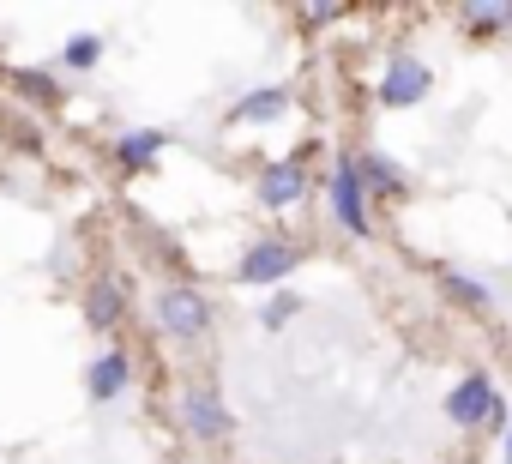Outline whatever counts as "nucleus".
I'll return each instance as SVG.
<instances>
[{
    "instance_id": "16",
    "label": "nucleus",
    "mask_w": 512,
    "mask_h": 464,
    "mask_svg": "<svg viewBox=\"0 0 512 464\" xmlns=\"http://www.w3.org/2000/svg\"><path fill=\"white\" fill-rule=\"evenodd\" d=\"M452 290H458V296H464V302H470V308H482V302H488V296H482V290H476V284H470V278H452Z\"/></svg>"
},
{
    "instance_id": "15",
    "label": "nucleus",
    "mask_w": 512,
    "mask_h": 464,
    "mask_svg": "<svg viewBox=\"0 0 512 464\" xmlns=\"http://www.w3.org/2000/svg\"><path fill=\"white\" fill-rule=\"evenodd\" d=\"M296 308H302V302H296V296H278V302H272V308H266V332H278V326H284V320H296Z\"/></svg>"
},
{
    "instance_id": "17",
    "label": "nucleus",
    "mask_w": 512,
    "mask_h": 464,
    "mask_svg": "<svg viewBox=\"0 0 512 464\" xmlns=\"http://www.w3.org/2000/svg\"><path fill=\"white\" fill-rule=\"evenodd\" d=\"M506 464H512V428H506Z\"/></svg>"
},
{
    "instance_id": "2",
    "label": "nucleus",
    "mask_w": 512,
    "mask_h": 464,
    "mask_svg": "<svg viewBox=\"0 0 512 464\" xmlns=\"http://www.w3.org/2000/svg\"><path fill=\"white\" fill-rule=\"evenodd\" d=\"M296 266H302V254H296V248H284V242H253V248L241 254V284L266 290V284H284Z\"/></svg>"
},
{
    "instance_id": "3",
    "label": "nucleus",
    "mask_w": 512,
    "mask_h": 464,
    "mask_svg": "<svg viewBox=\"0 0 512 464\" xmlns=\"http://www.w3.org/2000/svg\"><path fill=\"white\" fill-rule=\"evenodd\" d=\"M494 404H500V398H494V380H488V374H464V380L446 392V416H452L458 428L488 422V416H494Z\"/></svg>"
},
{
    "instance_id": "13",
    "label": "nucleus",
    "mask_w": 512,
    "mask_h": 464,
    "mask_svg": "<svg viewBox=\"0 0 512 464\" xmlns=\"http://www.w3.org/2000/svg\"><path fill=\"white\" fill-rule=\"evenodd\" d=\"M97 55H103V37H73L61 61H67V67H97Z\"/></svg>"
},
{
    "instance_id": "10",
    "label": "nucleus",
    "mask_w": 512,
    "mask_h": 464,
    "mask_svg": "<svg viewBox=\"0 0 512 464\" xmlns=\"http://www.w3.org/2000/svg\"><path fill=\"white\" fill-rule=\"evenodd\" d=\"M284 109H290V91H253V97L235 103V121H272Z\"/></svg>"
},
{
    "instance_id": "7",
    "label": "nucleus",
    "mask_w": 512,
    "mask_h": 464,
    "mask_svg": "<svg viewBox=\"0 0 512 464\" xmlns=\"http://www.w3.org/2000/svg\"><path fill=\"white\" fill-rule=\"evenodd\" d=\"M127 374H133V368H127V356H121V350H109V356H97V362H91L85 386H91V398H97V404H109V398H121V392H127Z\"/></svg>"
},
{
    "instance_id": "9",
    "label": "nucleus",
    "mask_w": 512,
    "mask_h": 464,
    "mask_svg": "<svg viewBox=\"0 0 512 464\" xmlns=\"http://www.w3.org/2000/svg\"><path fill=\"white\" fill-rule=\"evenodd\" d=\"M260 193H266V205H272V211L296 205V199H302V169H296V163H272V169H266V181H260Z\"/></svg>"
},
{
    "instance_id": "14",
    "label": "nucleus",
    "mask_w": 512,
    "mask_h": 464,
    "mask_svg": "<svg viewBox=\"0 0 512 464\" xmlns=\"http://www.w3.org/2000/svg\"><path fill=\"white\" fill-rule=\"evenodd\" d=\"M464 13H470V25H506L512 19V7H482V0H470Z\"/></svg>"
},
{
    "instance_id": "11",
    "label": "nucleus",
    "mask_w": 512,
    "mask_h": 464,
    "mask_svg": "<svg viewBox=\"0 0 512 464\" xmlns=\"http://www.w3.org/2000/svg\"><path fill=\"white\" fill-rule=\"evenodd\" d=\"M157 151H163V133H151V127H139V133L121 139V163H127V169H145Z\"/></svg>"
},
{
    "instance_id": "4",
    "label": "nucleus",
    "mask_w": 512,
    "mask_h": 464,
    "mask_svg": "<svg viewBox=\"0 0 512 464\" xmlns=\"http://www.w3.org/2000/svg\"><path fill=\"white\" fill-rule=\"evenodd\" d=\"M181 422H187V434H199V440L229 434V410H223V398H217L211 386H193V392L181 398Z\"/></svg>"
},
{
    "instance_id": "5",
    "label": "nucleus",
    "mask_w": 512,
    "mask_h": 464,
    "mask_svg": "<svg viewBox=\"0 0 512 464\" xmlns=\"http://www.w3.org/2000/svg\"><path fill=\"white\" fill-rule=\"evenodd\" d=\"M332 211H338V223L350 229V236H368V211H362V187H356V163L350 157L332 175Z\"/></svg>"
},
{
    "instance_id": "6",
    "label": "nucleus",
    "mask_w": 512,
    "mask_h": 464,
    "mask_svg": "<svg viewBox=\"0 0 512 464\" xmlns=\"http://www.w3.org/2000/svg\"><path fill=\"white\" fill-rule=\"evenodd\" d=\"M422 97H428V67L422 61H398L386 73V85H380V103H392V109H410Z\"/></svg>"
},
{
    "instance_id": "1",
    "label": "nucleus",
    "mask_w": 512,
    "mask_h": 464,
    "mask_svg": "<svg viewBox=\"0 0 512 464\" xmlns=\"http://www.w3.org/2000/svg\"><path fill=\"white\" fill-rule=\"evenodd\" d=\"M157 326H163L169 338H205V332H211V302H205L199 290H187V284H169V290L157 296Z\"/></svg>"
},
{
    "instance_id": "8",
    "label": "nucleus",
    "mask_w": 512,
    "mask_h": 464,
    "mask_svg": "<svg viewBox=\"0 0 512 464\" xmlns=\"http://www.w3.org/2000/svg\"><path fill=\"white\" fill-rule=\"evenodd\" d=\"M121 302H127V290H121L115 278H97V284H91V296H85V320H91L97 332H109V326L121 320Z\"/></svg>"
},
{
    "instance_id": "12",
    "label": "nucleus",
    "mask_w": 512,
    "mask_h": 464,
    "mask_svg": "<svg viewBox=\"0 0 512 464\" xmlns=\"http://www.w3.org/2000/svg\"><path fill=\"white\" fill-rule=\"evenodd\" d=\"M362 169L380 181V193H404V187H410V181H404V169H398L392 157H362Z\"/></svg>"
}]
</instances>
